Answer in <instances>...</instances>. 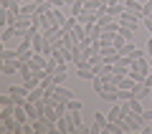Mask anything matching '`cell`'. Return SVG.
Wrapping results in <instances>:
<instances>
[{
	"mask_svg": "<svg viewBox=\"0 0 152 134\" xmlns=\"http://www.w3.org/2000/svg\"><path fill=\"white\" fill-rule=\"evenodd\" d=\"M69 119H71V127H74V129H81V127H84V122H81V109H79V111H69Z\"/></svg>",
	"mask_w": 152,
	"mask_h": 134,
	"instance_id": "18",
	"label": "cell"
},
{
	"mask_svg": "<svg viewBox=\"0 0 152 134\" xmlns=\"http://www.w3.org/2000/svg\"><path fill=\"white\" fill-rule=\"evenodd\" d=\"M84 3H89V0H84Z\"/></svg>",
	"mask_w": 152,
	"mask_h": 134,
	"instance_id": "45",
	"label": "cell"
},
{
	"mask_svg": "<svg viewBox=\"0 0 152 134\" xmlns=\"http://www.w3.org/2000/svg\"><path fill=\"white\" fill-rule=\"evenodd\" d=\"M15 20H18V13L3 10V23H5V25H15Z\"/></svg>",
	"mask_w": 152,
	"mask_h": 134,
	"instance_id": "21",
	"label": "cell"
},
{
	"mask_svg": "<svg viewBox=\"0 0 152 134\" xmlns=\"http://www.w3.org/2000/svg\"><path fill=\"white\" fill-rule=\"evenodd\" d=\"M66 3H69V0H51V5H53V8H64Z\"/></svg>",
	"mask_w": 152,
	"mask_h": 134,
	"instance_id": "39",
	"label": "cell"
},
{
	"mask_svg": "<svg viewBox=\"0 0 152 134\" xmlns=\"http://www.w3.org/2000/svg\"><path fill=\"white\" fill-rule=\"evenodd\" d=\"M109 15H114V18H119L122 13H124V5H119V3H114V5H109Z\"/></svg>",
	"mask_w": 152,
	"mask_h": 134,
	"instance_id": "28",
	"label": "cell"
},
{
	"mask_svg": "<svg viewBox=\"0 0 152 134\" xmlns=\"http://www.w3.org/2000/svg\"><path fill=\"white\" fill-rule=\"evenodd\" d=\"M134 51H137L134 41H127L124 46H122V48H119V53H122V56H134Z\"/></svg>",
	"mask_w": 152,
	"mask_h": 134,
	"instance_id": "22",
	"label": "cell"
},
{
	"mask_svg": "<svg viewBox=\"0 0 152 134\" xmlns=\"http://www.w3.org/2000/svg\"><path fill=\"white\" fill-rule=\"evenodd\" d=\"M145 84H147V86H152V71H150V74H147V79H145Z\"/></svg>",
	"mask_w": 152,
	"mask_h": 134,
	"instance_id": "41",
	"label": "cell"
},
{
	"mask_svg": "<svg viewBox=\"0 0 152 134\" xmlns=\"http://www.w3.org/2000/svg\"><path fill=\"white\" fill-rule=\"evenodd\" d=\"M142 117H145L147 122H152V109H150V111H145V114H142Z\"/></svg>",
	"mask_w": 152,
	"mask_h": 134,
	"instance_id": "40",
	"label": "cell"
},
{
	"mask_svg": "<svg viewBox=\"0 0 152 134\" xmlns=\"http://www.w3.org/2000/svg\"><path fill=\"white\" fill-rule=\"evenodd\" d=\"M36 10H38V3H36V0H28V3H20V15L31 18V15H36Z\"/></svg>",
	"mask_w": 152,
	"mask_h": 134,
	"instance_id": "13",
	"label": "cell"
},
{
	"mask_svg": "<svg viewBox=\"0 0 152 134\" xmlns=\"http://www.w3.org/2000/svg\"><path fill=\"white\" fill-rule=\"evenodd\" d=\"M132 94H134V99H147V96L152 94V86H147L145 81H140V84H134Z\"/></svg>",
	"mask_w": 152,
	"mask_h": 134,
	"instance_id": "7",
	"label": "cell"
},
{
	"mask_svg": "<svg viewBox=\"0 0 152 134\" xmlns=\"http://www.w3.org/2000/svg\"><path fill=\"white\" fill-rule=\"evenodd\" d=\"M23 84H26L28 89L33 91V89H38V86H41V79H38L36 74H31V76H23Z\"/></svg>",
	"mask_w": 152,
	"mask_h": 134,
	"instance_id": "19",
	"label": "cell"
},
{
	"mask_svg": "<svg viewBox=\"0 0 152 134\" xmlns=\"http://www.w3.org/2000/svg\"><path fill=\"white\" fill-rule=\"evenodd\" d=\"M124 119H127V122L132 124V127H134V132H140V129L145 127V122H147V119L142 117V114H137V111H129V114H127Z\"/></svg>",
	"mask_w": 152,
	"mask_h": 134,
	"instance_id": "8",
	"label": "cell"
},
{
	"mask_svg": "<svg viewBox=\"0 0 152 134\" xmlns=\"http://www.w3.org/2000/svg\"><path fill=\"white\" fill-rule=\"evenodd\" d=\"M53 51H56V48H53V43H51V41H46V43H43V48H41V53L51 58V56H53Z\"/></svg>",
	"mask_w": 152,
	"mask_h": 134,
	"instance_id": "33",
	"label": "cell"
},
{
	"mask_svg": "<svg viewBox=\"0 0 152 134\" xmlns=\"http://www.w3.org/2000/svg\"><path fill=\"white\" fill-rule=\"evenodd\" d=\"M56 127H58V132H61V134H69V132H74V127H71V119H69V114H64V117H58V122H56Z\"/></svg>",
	"mask_w": 152,
	"mask_h": 134,
	"instance_id": "14",
	"label": "cell"
},
{
	"mask_svg": "<svg viewBox=\"0 0 152 134\" xmlns=\"http://www.w3.org/2000/svg\"><path fill=\"white\" fill-rule=\"evenodd\" d=\"M142 13H145V18H152V0H147L142 5Z\"/></svg>",
	"mask_w": 152,
	"mask_h": 134,
	"instance_id": "35",
	"label": "cell"
},
{
	"mask_svg": "<svg viewBox=\"0 0 152 134\" xmlns=\"http://www.w3.org/2000/svg\"><path fill=\"white\" fill-rule=\"evenodd\" d=\"M142 23H145V28H147V33H150V36H152V18H145V20H142Z\"/></svg>",
	"mask_w": 152,
	"mask_h": 134,
	"instance_id": "38",
	"label": "cell"
},
{
	"mask_svg": "<svg viewBox=\"0 0 152 134\" xmlns=\"http://www.w3.org/2000/svg\"><path fill=\"white\" fill-rule=\"evenodd\" d=\"M53 76H43V79H41V89H43V91H51V89H53Z\"/></svg>",
	"mask_w": 152,
	"mask_h": 134,
	"instance_id": "29",
	"label": "cell"
},
{
	"mask_svg": "<svg viewBox=\"0 0 152 134\" xmlns=\"http://www.w3.org/2000/svg\"><path fill=\"white\" fill-rule=\"evenodd\" d=\"M102 3H107V5H114V3H119V0H102Z\"/></svg>",
	"mask_w": 152,
	"mask_h": 134,
	"instance_id": "42",
	"label": "cell"
},
{
	"mask_svg": "<svg viewBox=\"0 0 152 134\" xmlns=\"http://www.w3.org/2000/svg\"><path fill=\"white\" fill-rule=\"evenodd\" d=\"M129 99H134L132 89H119V101H129Z\"/></svg>",
	"mask_w": 152,
	"mask_h": 134,
	"instance_id": "34",
	"label": "cell"
},
{
	"mask_svg": "<svg viewBox=\"0 0 152 134\" xmlns=\"http://www.w3.org/2000/svg\"><path fill=\"white\" fill-rule=\"evenodd\" d=\"M66 106H69V111H79V109H81L84 104H81V101H79V99L74 96V99H69V101H66Z\"/></svg>",
	"mask_w": 152,
	"mask_h": 134,
	"instance_id": "31",
	"label": "cell"
},
{
	"mask_svg": "<svg viewBox=\"0 0 152 134\" xmlns=\"http://www.w3.org/2000/svg\"><path fill=\"white\" fill-rule=\"evenodd\" d=\"M8 94L15 99V104H26V101H28V94H31V89H28L26 84H20V86H10V89H8Z\"/></svg>",
	"mask_w": 152,
	"mask_h": 134,
	"instance_id": "1",
	"label": "cell"
},
{
	"mask_svg": "<svg viewBox=\"0 0 152 134\" xmlns=\"http://www.w3.org/2000/svg\"><path fill=\"white\" fill-rule=\"evenodd\" d=\"M69 3H76V0H69Z\"/></svg>",
	"mask_w": 152,
	"mask_h": 134,
	"instance_id": "44",
	"label": "cell"
},
{
	"mask_svg": "<svg viewBox=\"0 0 152 134\" xmlns=\"http://www.w3.org/2000/svg\"><path fill=\"white\" fill-rule=\"evenodd\" d=\"M124 8L132 10V13H142V3H137V0H124ZM142 15H145V13H142Z\"/></svg>",
	"mask_w": 152,
	"mask_h": 134,
	"instance_id": "23",
	"label": "cell"
},
{
	"mask_svg": "<svg viewBox=\"0 0 152 134\" xmlns=\"http://www.w3.org/2000/svg\"><path fill=\"white\" fill-rule=\"evenodd\" d=\"M13 117H15V122H18V124L31 122V117H28V111H26V106H23V104H15V109H13Z\"/></svg>",
	"mask_w": 152,
	"mask_h": 134,
	"instance_id": "11",
	"label": "cell"
},
{
	"mask_svg": "<svg viewBox=\"0 0 152 134\" xmlns=\"http://www.w3.org/2000/svg\"><path fill=\"white\" fill-rule=\"evenodd\" d=\"M119 124H122V132H134V127H132V124L127 122V119H122Z\"/></svg>",
	"mask_w": 152,
	"mask_h": 134,
	"instance_id": "37",
	"label": "cell"
},
{
	"mask_svg": "<svg viewBox=\"0 0 152 134\" xmlns=\"http://www.w3.org/2000/svg\"><path fill=\"white\" fill-rule=\"evenodd\" d=\"M99 96H102L104 101H119V86H117V84H112V81H109V84L104 86V91L99 94Z\"/></svg>",
	"mask_w": 152,
	"mask_h": 134,
	"instance_id": "3",
	"label": "cell"
},
{
	"mask_svg": "<svg viewBox=\"0 0 152 134\" xmlns=\"http://www.w3.org/2000/svg\"><path fill=\"white\" fill-rule=\"evenodd\" d=\"M51 58H56L58 63H66V61H71V48H69V46H61V48L53 51V56H51Z\"/></svg>",
	"mask_w": 152,
	"mask_h": 134,
	"instance_id": "9",
	"label": "cell"
},
{
	"mask_svg": "<svg viewBox=\"0 0 152 134\" xmlns=\"http://www.w3.org/2000/svg\"><path fill=\"white\" fill-rule=\"evenodd\" d=\"M0 106H15V99H13L10 94H3V96H0Z\"/></svg>",
	"mask_w": 152,
	"mask_h": 134,
	"instance_id": "32",
	"label": "cell"
},
{
	"mask_svg": "<svg viewBox=\"0 0 152 134\" xmlns=\"http://www.w3.org/2000/svg\"><path fill=\"white\" fill-rule=\"evenodd\" d=\"M99 18V10H89V8H84V13L79 15V23L81 25H89V23H96Z\"/></svg>",
	"mask_w": 152,
	"mask_h": 134,
	"instance_id": "10",
	"label": "cell"
},
{
	"mask_svg": "<svg viewBox=\"0 0 152 134\" xmlns=\"http://www.w3.org/2000/svg\"><path fill=\"white\" fill-rule=\"evenodd\" d=\"M91 86H94V91H96V96L104 91V86H107V81L102 79V76H94V81H91Z\"/></svg>",
	"mask_w": 152,
	"mask_h": 134,
	"instance_id": "24",
	"label": "cell"
},
{
	"mask_svg": "<svg viewBox=\"0 0 152 134\" xmlns=\"http://www.w3.org/2000/svg\"><path fill=\"white\" fill-rule=\"evenodd\" d=\"M89 66L94 68V74H96V68L99 66H104V58H102V53H94L91 58H89Z\"/></svg>",
	"mask_w": 152,
	"mask_h": 134,
	"instance_id": "25",
	"label": "cell"
},
{
	"mask_svg": "<svg viewBox=\"0 0 152 134\" xmlns=\"http://www.w3.org/2000/svg\"><path fill=\"white\" fill-rule=\"evenodd\" d=\"M150 124H152V122H150Z\"/></svg>",
	"mask_w": 152,
	"mask_h": 134,
	"instance_id": "46",
	"label": "cell"
},
{
	"mask_svg": "<svg viewBox=\"0 0 152 134\" xmlns=\"http://www.w3.org/2000/svg\"><path fill=\"white\" fill-rule=\"evenodd\" d=\"M0 58H3V61H15V58H18V51H8V48H3V51H0Z\"/></svg>",
	"mask_w": 152,
	"mask_h": 134,
	"instance_id": "30",
	"label": "cell"
},
{
	"mask_svg": "<svg viewBox=\"0 0 152 134\" xmlns=\"http://www.w3.org/2000/svg\"><path fill=\"white\" fill-rule=\"evenodd\" d=\"M150 71H152V58H150Z\"/></svg>",
	"mask_w": 152,
	"mask_h": 134,
	"instance_id": "43",
	"label": "cell"
},
{
	"mask_svg": "<svg viewBox=\"0 0 152 134\" xmlns=\"http://www.w3.org/2000/svg\"><path fill=\"white\" fill-rule=\"evenodd\" d=\"M145 53H147V58H152V36L147 38V43H145Z\"/></svg>",
	"mask_w": 152,
	"mask_h": 134,
	"instance_id": "36",
	"label": "cell"
},
{
	"mask_svg": "<svg viewBox=\"0 0 152 134\" xmlns=\"http://www.w3.org/2000/svg\"><path fill=\"white\" fill-rule=\"evenodd\" d=\"M114 20H117V18H114V15H109V13H99V18H96V25L102 28V31H107V28L112 25Z\"/></svg>",
	"mask_w": 152,
	"mask_h": 134,
	"instance_id": "15",
	"label": "cell"
},
{
	"mask_svg": "<svg viewBox=\"0 0 152 134\" xmlns=\"http://www.w3.org/2000/svg\"><path fill=\"white\" fill-rule=\"evenodd\" d=\"M134 31H137L134 25H129V23H122V20H119V33L127 38V41H134Z\"/></svg>",
	"mask_w": 152,
	"mask_h": 134,
	"instance_id": "17",
	"label": "cell"
},
{
	"mask_svg": "<svg viewBox=\"0 0 152 134\" xmlns=\"http://www.w3.org/2000/svg\"><path fill=\"white\" fill-rule=\"evenodd\" d=\"M132 71H137V74H150V58H145V56H142V58H134L132 61V66H129Z\"/></svg>",
	"mask_w": 152,
	"mask_h": 134,
	"instance_id": "6",
	"label": "cell"
},
{
	"mask_svg": "<svg viewBox=\"0 0 152 134\" xmlns=\"http://www.w3.org/2000/svg\"><path fill=\"white\" fill-rule=\"evenodd\" d=\"M51 94H53L56 101H69V99H74V91H71V89H66L64 84H61V86H53V89H51Z\"/></svg>",
	"mask_w": 152,
	"mask_h": 134,
	"instance_id": "5",
	"label": "cell"
},
{
	"mask_svg": "<svg viewBox=\"0 0 152 134\" xmlns=\"http://www.w3.org/2000/svg\"><path fill=\"white\" fill-rule=\"evenodd\" d=\"M96 76H102V79L109 84V81H112V76H114V63H104V66H99V68H96Z\"/></svg>",
	"mask_w": 152,
	"mask_h": 134,
	"instance_id": "12",
	"label": "cell"
},
{
	"mask_svg": "<svg viewBox=\"0 0 152 134\" xmlns=\"http://www.w3.org/2000/svg\"><path fill=\"white\" fill-rule=\"evenodd\" d=\"M13 36H15V25H5V31L0 33V41L5 43V41H10Z\"/></svg>",
	"mask_w": 152,
	"mask_h": 134,
	"instance_id": "26",
	"label": "cell"
},
{
	"mask_svg": "<svg viewBox=\"0 0 152 134\" xmlns=\"http://www.w3.org/2000/svg\"><path fill=\"white\" fill-rule=\"evenodd\" d=\"M84 8H86V5H84V0H76V3H71V15H81Z\"/></svg>",
	"mask_w": 152,
	"mask_h": 134,
	"instance_id": "27",
	"label": "cell"
},
{
	"mask_svg": "<svg viewBox=\"0 0 152 134\" xmlns=\"http://www.w3.org/2000/svg\"><path fill=\"white\" fill-rule=\"evenodd\" d=\"M15 71H18V58L15 61H3V74L10 76V74H15Z\"/></svg>",
	"mask_w": 152,
	"mask_h": 134,
	"instance_id": "20",
	"label": "cell"
},
{
	"mask_svg": "<svg viewBox=\"0 0 152 134\" xmlns=\"http://www.w3.org/2000/svg\"><path fill=\"white\" fill-rule=\"evenodd\" d=\"M119 20H122V23H129V25L137 28L142 20H145V15H142V13H132V10H127V8H124V13L119 15Z\"/></svg>",
	"mask_w": 152,
	"mask_h": 134,
	"instance_id": "4",
	"label": "cell"
},
{
	"mask_svg": "<svg viewBox=\"0 0 152 134\" xmlns=\"http://www.w3.org/2000/svg\"><path fill=\"white\" fill-rule=\"evenodd\" d=\"M61 10H64V8H53V10L48 13V15H51V20H53L56 25H64V23H66V18H69L66 13H61Z\"/></svg>",
	"mask_w": 152,
	"mask_h": 134,
	"instance_id": "16",
	"label": "cell"
},
{
	"mask_svg": "<svg viewBox=\"0 0 152 134\" xmlns=\"http://www.w3.org/2000/svg\"><path fill=\"white\" fill-rule=\"evenodd\" d=\"M99 53H102V58H104V63H117V61H119V48H117V46H104L102 51H99Z\"/></svg>",
	"mask_w": 152,
	"mask_h": 134,
	"instance_id": "2",
	"label": "cell"
}]
</instances>
